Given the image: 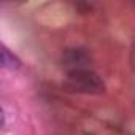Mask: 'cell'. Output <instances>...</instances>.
Listing matches in <instances>:
<instances>
[{
    "mask_svg": "<svg viewBox=\"0 0 135 135\" xmlns=\"http://www.w3.org/2000/svg\"><path fill=\"white\" fill-rule=\"evenodd\" d=\"M0 54H2V67L3 69H10V70H16L21 67V60L7 48L2 46L0 48Z\"/></svg>",
    "mask_w": 135,
    "mask_h": 135,
    "instance_id": "cell-3",
    "label": "cell"
},
{
    "mask_svg": "<svg viewBox=\"0 0 135 135\" xmlns=\"http://www.w3.org/2000/svg\"><path fill=\"white\" fill-rule=\"evenodd\" d=\"M64 88L78 94H102L105 92L103 80L92 70H72L67 73Z\"/></svg>",
    "mask_w": 135,
    "mask_h": 135,
    "instance_id": "cell-1",
    "label": "cell"
},
{
    "mask_svg": "<svg viewBox=\"0 0 135 135\" xmlns=\"http://www.w3.org/2000/svg\"><path fill=\"white\" fill-rule=\"evenodd\" d=\"M62 60L67 67H70V72L72 70H84L86 65L89 64V54L84 49H80V48L67 49Z\"/></svg>",
    "mask_w": 135,
    "mask_h": 135,
    "instance_id": "cell-2",
    "label": "cell"
}]
</instances>
